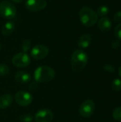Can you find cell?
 Returning <instances> with one entry per match:
<instances>
[{
    "label": "cell",
    "instance_id": "obj_1",
    "mask_svg": "<svg viewBox=\"0 0 121 122\" xmlns=\"http://www.w3.org/2000/svg\"><path fill=\"white\" fill-rule=\"evenodd\" d=\"M88 60V57L85 51L81 49L74 51L71 59V66L72 70L76 73L81 72L86 66Z\"/></svg>",
    "mask_w": 121,
    "mask_h": 122
},
{
    "label": "cell",
    "instance_id": "obj_2",
    "mask_svg": "<svg viewBox=\"0 0 121 122\" xmlns=\"http://www.w3.org/2000/svg\"><path fill=\"white\" fill-rule=\"evenodd\" d=\"M34 79L38 83H46L52 81L55 77L54 70L46 66L38 67L34 73Z\"/></svg>",
    "mask_w": 121,
    "mask_h": 122
},
{
    "label": "cell",
    "instance_id": "obj_3",
    "mask_svg": "<svg viewBox=\"0 0 121 122\" xmlns=\"http://www.w3.org/2000/svg\"><path fill=\"white\" fill-rule=\"evenodd\" d=\"M79 18L81 23L88 27L93 26L98 21V14L92 9L88 6H83L80 9Z\"/></svg>",
    "mask_w": 121,
    "mask_h": 122
},
{
    "label": "cell",
    "instance_id": "obj_4",
    "mask_svg": "<svg viewBox=\"0 0 121 122\" xmlns=\"http://www.w3.org/2000/svg\"><path fill=\"white\" fill-rule=\"evenodd\" d=\"M0 15L4 19H11L16 15V8L11 1L3 0L0 2Z\"/></svg>",
    "mask_w": 121,
    "mask_h": 122
},
{
    "label": "cell",
    "instance_id": "obj_5",
    "mask_svg": "<svg viewBox=\"0 0 121 122\" xmlns=\"http://www.w3.org/2000/svg\"><path fill=\"white\" fill-rule=\"evenodd\" d=\"M11 61H12V64L16 67L25 68V67H27L30 64L31 59L26 53L21 52L14 55V57L12 58Z\"/></svg>",
    "mask_w": 121,
    "mask_h": 122
},
{
    "label": "cell",
    "instance_id": "obj_6",
    "mask_svg": "<svg viewBox=\"0 0 121 122\" xmlns=\"http://www.w3.org/2000/svg\"><path fill=\"white\" fill-rule=\"evenodd\" d=\"M95 109L96 105L94 102L91 99H87L81 104L79 108V114L81 117L88 118L93 114Z\"/></svg>",
    "mask_w": 121,
    "mask_h": 122
},
{
    "label": "cell",
    "instance_id": "obj_7",
    "mask_svg": "<svg viewBox=\"0 0 121 122\" xmlns=\"http://www.w3.org/2000/svg\"><path fill=\"white\" fill-rule=\"evenodd\" d=\"M15 101L21 107H28L33 101L32 95L25 91H20L15 94Z\"/></svg>",
    "mask_w": 121,
    "mask_h": 122
},
{
    "label": "cell",
    "instance_id": "obj_8",
    "mask_svg": "<svg viewBox=\"0 0 121 122\" xmlns=\"http://www.w3.org/2000/svg\"><path fill=\"white\" fill-rule=\"evenodd\" d=\"M48 54V47L42 44L36 45L35 46L33 47V49L31 51V56L36 60L43 59L45 57H46Z\"/></svg>",
    "mask_w": 121,
    "mask_h": 122
},
{
    "label": "cell",
    "instance_id": "obj_9",
    "mask_svg": "<svg viewBox=\"0 0 121 122\" xmlns=\"http://www.w3.org/2000/svg\"><path fill=\"white\" fill-rule=\"evenodd\" d=\"M47 5V1L46 0H26L25 2L26 8L31 11H41Z\"/></svg>",
    "mask_w": 121,
    "mask_h": 122
},
{
    "label": "cell",
    "instance_id": "obj_10",
    "mask_svg": "<svg viewBox=\"0 0 121 122\" xmlns=\"http://www.w3.org/2000/svg\"><path fill=\"white\" fill-rule=\"evenodd\" d=\"M53 118V114L49 109H44L36 112L34 117L36 122H51Z\"/></svg>",
    "mask_w": 121,
    "mask_h": 122
},
{
    "label": "cell",
    "instance_id": "obj_11",
    "mask_svg": "<svg viewBox=\"0 0 121 122\" xmlns=\"http://www.w3.org/2000/svg\"><path fill=\"white\" fill-rule=\"evenodd\" d=\"M15 80L21 84L29 83L31 81V75L24 71H19L15 74Z\"/></svg>",
    "mask_w": 121,
    "mask_h": 122
},
{
    "label": "cell",
    "instance_id": "obj_12",
    "mask_svg": "<svg viewBox=\"0 0 121 122\" xmlns=\"http://www.w3.org/2000/svg\"><path fill=\"white\" fill-rule=\"evenodd\" d=\"M111 26L112 23L110 19L107 16H103L98 21V28L103 32H108L111 30Z\"/></svg>",
    "mask_w": 121,
    "mask_h": 122
},
{
    "label": "cell",
    "instance_id": "obj_13",
    "mask_svg": "<svg viewBox=\"0 0 121 122\" xmlns=\"http://www.w3.org/2000/svg\"><path fill=\"white\" fill-rule=\"evenodd\" d=\"M91 39H92V37L90 34L88 33L84 34L80 37L78 42V45L81 49H86L89 46L91 42Z\"/></svg>",
    "mask_w": 121,
    "mask_h": 122
},
{
    "label": "cell",
    "instance_id": "obj_14",
    "mask_svg": "<svg viewBox=\"0 0 121 122\" xmlns=\"http://www.w3.org/2000/svg\"><path fill=\"white\" fill-rule=\"evenodd\" d=\"M13 102V98L11 95L6 94L0 97V109H5L8 108Z\"/></svg>",
    "mask_w": 121,
    "mask_h": 122
},
{
    "label": "cell",
    "instance_id": "obj_15",
    "mask_svg": "<svg viewBox=\"0 0 121 122\" xmlns=\"http://www.w3.org/2000/svg\"><path fill=\"white\" fill-rule=\"evenodd\" d=\"M15 29V24L12 21H8L4 24L1 28V34L4 36H9L13 33Z\"/></svg>",
    "mask_w": 121,
    "mask_h": 122
},
{
    "label": "cell",
    "instance_id": "obj_16",
    "mask_svg": "<svg viewBox=\"0 0 121 122\" xmlns=\"http://www.w3.org/2000/svg\"><path fill=\"white\" fill-rule=\"evenodd\" d=\"M111 89L115 92H120L121 91V80L120 79H115L111 84Z\"/></svg>",
    "mask_w": 121,
    "mask_h": 122
},
{
    "label": "cell",
    "instance_id": "obj_17",
    "mask_svg": "<svg viewBox=\"0 0 121 122\" xmlns=\"http://www.w3.org/2000/svg\"><path fill=\"white\" fill-rule=\"evenodd\" d=\"M109 12V8L107 6H101L97 10V14L100 16H104L107 15Z\"/></svg>",
    "mask_w": 121,
    "mask_h": 122
},
{
    "label": "cell",
    "instance_id": "obj_18",
    "mask_svg": "<svg viewBox=\"0 0 121 122\" xmlns=\"http://www.w3.org/2000/svg\"><path fill=\"white\" fill-rule=\"evenodd\" d=\"M113 117L115 120L121 122V107L116 108L113 112Z\"/></svg>",
    "mask_w": 121,
    "mask_h": 122
},
{
    "label": "cell",
    "instance_id": "obj_19",
    "mask_svg": "<svg viewBox=\"0 0 121 122\" xmlns=\"http://www.w3.org/2000/svg\"><path fill=\"white\" fill-rule=\"evenodd\" d=\"M9 72V67L5 64H0V76H4L7 75Z\"/></svg>",
    "mask_w": 121,
    "mask_h": 122
},
{
    "label": "cell",
    "instance_id": "obj_20",
    "mask_svg": "<svg viewBox=\"0 0 121 122\" xmlns=\"http://www.w3.org/2000/svg\"><path fill=\"white\" fill-rule=\"evenodd\" d=\"M19 119L21 122H32L34 119V117L30 114H25L21 115Z\"/></svg>",
    "mask_w": 121,
    "mask_h": 122
},
{
    "label": "cell",
    "instance_id": "obj_21",
    "mask_svg": "<svg viewBox=\"0 0 121 122\" xmlns=\"http://www.w3.org/2000/svg\"><path fill=\"white\" fill-rule=\"evenodd\" d=\"M31 45V41L29 39H25L22 43V51H23V52L26 53L30 49Z\"/></svg>",
    "mask_w": 121,
    "mask_h": 122
},
{
    "label": "cell",
    "instance_id": "obj_22",
    "mask_svg": "<svg viewBox=\"0 0 121 122\" xmlns=\"http://www.w3.org/2000/svg\"><path fill=\"white\" fill-rule=\"evenodd\" d=\"M114 34H115L116 37L118 40H121V23L116 26L114 30Z\"/></svg>",
    "mask_w": 121,
    "mask_h": 122
},
{
    "label": "cell",
    "instance_id": "obj_23",
    "mask_svg": "<svg viewBox=\"0 0 121 122\" xmlns=\"http://www.w3.org/2000/svg\"><path fill=\"white\" fill-rule=\"evenodd\" d=\"M103 69L106 71L109 72V73H114L116 71L115 67L111 64H105L103 66Z\"/></svg>",
    "mask_w": 121,
    "mask_h": 122
},
{
    "label": "cell",
    "instance_id": "obj_24",
    "mask_svg": "<svg viewBox=\"0 0 121 122\" xmlns=\"http://www.w3.org/2000/svg\"><path fill=\"white\" fill-rule=\"evenodd\" d=\"M113 19L116 22H121V11H119L116 13Z\"/></svg>",
    "mask_w": 121,
    "mask_h": 122
},
{
    "label": "cell",
    "instance_id": "obj_25",
    "mask_svg": "<svg viewBox=\"0 0 121 122\" xmlns=\"http://www.w3.org/2000/svg\"><path fill=\"white\" fill-rule=\"evenodd\" d=\"M119 46H120V41H118V40H116V41H113L111 43V47L113 49H114L118 48Z\"/></svg>",
    "mask_w": 121,
    "mask_h": 122
},
{
    "label": "cell",
    "instance_id": "obj_26",
    "mask_svg": "<svg viewBox=\"0 0 121 122\" xmlns=\"http://www.w3.org/2000/svg\"><path fill=\"white\" fill-rule=\"evenodd\" d=\"M11 1L14 3H21V1H23V0H11Z\"/></svg>",
    "mask_w": 121,
    "mask_h": 122
},
{
    "label": "cell",
    "instance_id": "obj_27",
    "mask_svg": "<svg viewBox=\"0 0 121 122\" xmlns=\"http://www.w3.org/2000/svg\"><path fill=\"white\" fill-rule=\"evenodd\" d=\"M118 74H119V76L121 77V66H120L119 69H118Z\"/></svg>",
    "mask_w": 121,
    "mask_h": 122
},
{
    "label": "cell",
    "instance_id": "obj_28",
    "mask_svg": "<svg viewBox=\"0 0 121 122\" xmlns=\"http://www.w3.org/2000/svg\"><path fill=\"white\" fill-rule=\"evenodd\" d=\"M1 42H0V50H1Z\"/></svg>",
    "mask_w": 121,
    "mask_h": 122
}]
</instances>
